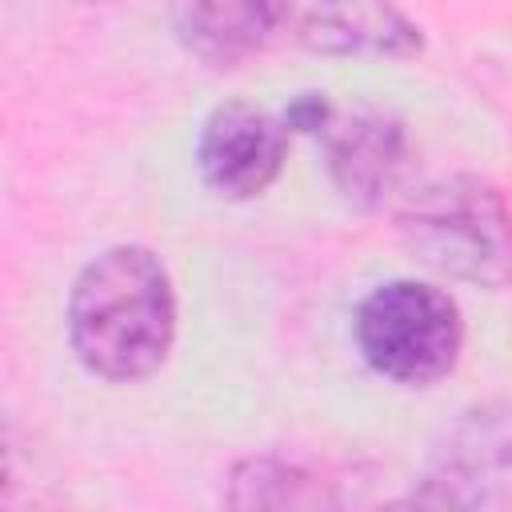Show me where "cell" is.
I'll return each mask as SVG.
<instances>
[{
	"label": "cell",
	"mask_w": 512,
	"mask_h": 512,
	"mask_svg": "<svg viewBox=\"0 0 512 512\" xmlns=\"http://www.w3.org/2000/svg\"><path fill=\"white\" fill-rule=\"evenodd\" d=\"M68 336L80 364L104 380L152 376L176 336V296L164 264L140 244L96 256L72 284Z\"/></svg>",
	"instance_id": "cell-1"
},
{
	"label": "cell",
	"mask_w": 512,
	"mask_h": 512,
	"mask_svg": "<svg viewBox=\"0 0 512 512\" xmlns=\"http://www.w3.org/2000/svg\"><path fill=\"white\" fill-rule=\"evenodd\" d=\"M404 244L436 272L500 288L512 276V216L504 200L468 176L428 184L400 212Z\"/></svg>",
	"instance_id": "cell-2"
},
{
	"label": "cell",
	"mask_w": 512,
	"mask_h": 512,
	"mask_svg": "<svg viewBox=\"0 0 512 512\" xmlns=\"http://www.w3.org/2000/svg\"><path fill=\"white\" fill-rule=\"evenodd\" d=\"M356 344L384 380L424 388L456 368L464 324L448 292L420 280H388L360 300Z\"/></svg>",
	"instance_id": "cell-3"
},
{
	"label": "cell",
	"mask_w": 512,
	"mask_h": 512,
	"mask_svg": "<svg viewBox=\"0 0 512 512\" xmlns=\"http://www.w3.org/2000/svg\"><path fill=\"white\" fill-rule=\"evenodd\" d=\"M284 124H276L256 104L216 108L196 144V164L204 184L224 200L260 196L284 168Z\"/></svg>",
	"instance_id": "cell-4"
},
{
	"label": "cell",
	"mask_w": 512,
	"mask_h": 512,
	"mask_svg": "<svg viewBox=\"0 0 512 512\" xmlns=\"http://www.w3.org/2000/svg\"><path fill=\"white\" fill-rule=\"evenodd\" d=\"M292 4L296 0H168V16L196 60L236 68L284 32Z\"/></svg>",
	"instance_id": "cell-5"
},
{
	"label": "cell",
	"mask_w": 512,
	"mask_h": 512,
	"mask_svg": "<svg viewBox=\"0 0 512 512\" xmlns=\"http://www.w3.org/2000/svg\"><path fill=\"white\" fill-rule=\"evenodd\" d=\"M300 44L324 56H412L420 28L392 0H316L300 24Z\"/></svg>",
	"instance_id": "cell-6"
},
{
	"label": "cell",
	"mask_w": 512,
	"mask_h": 512,
	"mask_svg": "<svg viewBox=\"0 0 512 512\" xmlns=\"http://www.w3.org/2000/svg\"><path fill=\"white\" fill-rule=\"evenodd\" d=\"M444 484V500L456 496V488H472L468 504H484V484H508L512 480V408H476L468 412L452 440L440 452L436 476Z\"/></svg>",
	"instance_id": "cell-7"
},
{
	"label": "cell",
	"mask_w": 512,
	"mask_h": 512,
	"mask_svg": "<svg viewBox=\"0 0 512 512\" xmlns=\"http://www.w3.org/2000/svg\"><path fill=\"white\" fill-rule=\"evenodd\" d=\"M332 148V172L348 196L376 200L384 188H392L404 156V136L392 120L376 112H360L328 136Z\"/></svg>",
	"instance_id": "cell-8"
}]
</instances>
